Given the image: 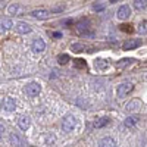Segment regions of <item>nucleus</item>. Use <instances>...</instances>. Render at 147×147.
<instances>
[{"instance_id": "14", "label": "nucleus", "mask_w": 147, "mask_h": 147, "mask_svg": "<svg viewBox=\"0 0 147 147\" xmlns=\"http://www.w3.org/2000/svg\"><path fill=\"white\" fill-rule=\"evenodd\" d=\"M99 147H116V141L110 137H105V138L100 140Z\"/></svg>"}, {"instance_id": "19", "label": "nucleus", "mask_w": 147, "mask_h": 147, "mask_svg": "<svg viewBox=\"0 0 147 147\" xmlns=\"http://www.w3.org/2000/svg\"><path fill=\"white\" fill-rule=\"evenodd\" d=\"M74 66L78 68V69H82V68L87 66V63H85L84 59H75V60H74Z\"/></svg>"}, {"instance_id": "8", "label": "nucleus", "mask_w": 147, "mask_h": 147, "mask_svg": "<svg viewBox=\"0 0 147 147\" xmlns=\"http://www.w3.org/2000/svg\"><path fill=\"white\" fill-rule=\"evenodd\" d=\"M129 15H131V9H129V6L124 5V6H121V7L118 9V18H119V19H128Z\"/></svg>"}, {"instance_id": "25", "label": "nucleus", "mask_w": 147, "mask_h": 147, "mask_svg": "<svg viewBox=\"0 0 147 147\" xmlns=\"http://www.w3.org/2000/svg\"><path fill=\"white\" fill-rule=\"evenodd\" d=\"M16 12H18V5H10V6H9V13H10V15L16 13Z\"/></svg>"}, {"instance_id": "22", "label": "nucleus", "mask_w": 147, "mask_h": 147, "mask_svg": "<svg viewBox=\"0 0 147 147\" xmlns=\"http://www.w3.org/2000/svg\"><path fill=\"white\" fill-rule=\"evenodd\" d=\"M134 6H136L137 9H140V10L146 9V0H136V2H134Z\"/></svg>"}, {"instance_id": "27", "label": "nucleus", "mask_w": 147, "mask_h": 147, "mask_svg": "<svg viewBox=\"0 0 147 147\" xmlns=\"http://www.w3.org/2000/svg\"><path fill=\"white\" fill-rule=\"evenodd\" d=\"M49 34H50V37H53V38H62V32H59V31H55V32L49 31Z\"/></svg>"}, {"instance_id": "20", "label": "nucleus", "mask_w": 147, "mask_h": 147, "mask_svg": "<svg viewBox=\"0 0 147 147\" xmlns=\"http://www.w3.org/2000/svg\"><path fill=\"white\" fill-rule=\"evenodd\" d=\"M84 46L82 44H80V43H75V44H72L71 46V50L72 52H75V53H80V52H84Z\"/></svg>"}, {"instance_id": "1", "label": "nucleus", "mask_w": 147, "mask_h": 147, "mask_svg": "<svg viewBox=\"0 0 147 147\" xmlns=\"http://www.w3.org/2000/svg\"><path fill=\"white\" fill-rule=\"evenodd\" d=\"M77 127V118L74 115H66L63 119H62V129L65 132H71L74 131V128Z\"/></svg>"}, {"instance_id": "3", "label": "nucleus", "mask_w": 147, "mask_h": 147, "mask_svg": "<svg viewBox=\"0 0 147 147\" xmlns=\"http://www.w3.org/2000/svg\"><path fill=\"white\" fill-rule=\"evenodd\" d=\"M25 91H27V94H28L30 97H35V96H38V94H40V91H41V85H40L38 82H30V84L27 85Z\"/></svg>"}, {"instance_id": "9", "label": "nucleus", "mask_w": 147, "mask_h": 147, "mask_svg": "<svg viewBox=\"0 0 147 147\" xmlns=\"http://www.w3.org/2000/svg\"><path fill=\"white\" fill-rule=\"evenodd\" d=\"M46 49V43L41 40V38H35L34 41H32V52H35V53H40V52H43Z\"/></svg>"}, {"instance_id": "28", "label": "nucleus", "mask_w": 147, "mask_h": 147, "mask_svg": "<svg viewBox=\"0 0 147 147\" xmlns=\"http://www.w3.org/2000/svg\"><path fill=\"white\" fill-rule=\"evenodd\" d=\"M3 132H5V128H3L2 125H0V140L3 138Z\"/></svg>"}, {"instance_id": "13", "label": "nucleus", "mask_w": 147, "mask_h": 147, "mask_svg": "<svg viewBox=\"0 0 147 147\" xmlns=\"http://www.w3.org/2000/svg\"><path fill=\"white\" fill-rule=\"evenodd\" d=\"M94 66H96V69L105 71V69L109 68V60H106V59H96L94 60Z\"/></svg>"}, {"instance_id": "2", "label": "nucleus", "mask_w": 147, "mask_h": 147, "mask_svg": "<svg viewBox=\"0 0 147 147\" xmlns=\"http://www.w3.org/2000/svg\"><path fill=\"white\" fill-rule=\"evenodd\" d=\"M132 90H134V85L131 82H124V84H121L119 87H118L116 93H118V97H121V99H122V97L128 96Z\"/></svg>"}, {"instance_id": "29", "label": "nucleus", "mask_w": 147, "mask_h": 147, "mask_svg": "<svg viewBox=\"0 0 147 147\" xmlns=\"http://www.w3.org/2000/svg\"><path fill=\"white\" fill-rule=\"evenodd\" d=\"M62 24H65V25H69V24H72V19H65V21H62Z\"/></svg>"}, {"instance_id": "17", "label": "nucleus", "mask_w": 147, "mask_h": 147, "mask_svg": "<svg viewBox=\"0 0 147 147\" xmlns=\"http://www.w3.org/2000/svg\"><path fill=\"white\" fill-rule=\"evenodd\" d=\"M0 27H2V30H3V31L10 30L12 27H13V22H12L10 19H7V18H6V19H3L2 22H0Z\"/></svg>"}, {"instance_id": "16", "label": "nucleus", "mask_w": 147, "mask_h": 147, "mask_svg": "<svg viewBox=\"0 0 147 147\" xmlns=\"http://www.w3.org/2000/svg\"><path fill=\"white\" fill-rule=\"evenodd\" d=\"M137 121H138L137 116H128V118L124 121V125L128 127V128H131V127H134V125L137 124Z\"/></svg>"}, {"instance_id": "24", "label": "nucleus", "mask_w": 147, "mask_h": 147, "mask_svg": "<svg viewBox=\"0 0 147 147\" xmlns=\"http://www.w3.org/2000/svg\"><path fill=\"white\" fill-rule=\"evenodd\" d=\"M146 25H147V22H146V21H143V22L140 24V28H138V31H140L141 34H146V31H147Z\"/></svg>"}, {"instance_id": "12", "label": "nucleus", "mask_w": 147, "mask_h": 147, "mask_svg": "<svg viewBox=\"0 0 147 147\" xmlns=\"http://www.w3.org/2000/svg\"><path fill=\"white\" fill-rule=\"evenodd\" d=\"M140 109H143V103L140 100H132V102H129L127 105L128 112H134V110H140Z\"/></svg>"}, {"instance_id": "4", "label": "nucleus", "mask_w": 147, "mask_h": 147, "mask_svg": "<svg viewBox=\"0 0 147 147\" xmlns=\"http://www.w3.org/2000/svg\"><path fill=\"white\" fill-rule=\"evenodd\" d=\"M141 46V40L140 38H132V40H128L124 43V46H122V49L124 50H134V49H137Z\"/></svg>"}, {"instance_id": "10", "label": "nucleus", "mask_w": 147, "mask_h": 147, "mask_svg": "<svg viewBox=\"0 0 147 147\" xmlns=\"http://www.w3.org/2000/svg\"><path fill=\"white\" fill-rule=\"evenodd\" d=\"M31 15H32L34 18H37V19H47L49 15H50V12L46 10V9H37V10L32 12Z\"/></svg>"}, {"instance_id": "11", "label": "nucleus", "mask_w": 147, "mask_h": 147, "mask_svg": "<svg viewBox=\"0 0 147 147\" xmlns=\"http://www.w3.org/2000/svg\"><path fill=\"white\" fill-rule=\"evenodd\" d=\"M15 28H16V31L19 32V34H28L30 31H31V27L28 25L27 22H18L16 25H15Z\"/></svg>"}, {"instance_id": "15", "label": "nucleus", "mask_w": 147, "mask_h": 147, "mask_svg": "<svg viewBox=\"0 0 147 147\" xmlns=\"http://www.w3.org/2000/svg\"><path fill=\"white\" fill-rule=\"evenodd\" d=\"M110 122V119L107 118V116H103V118H100V119H97L96 122H94V127L96 128H103V127H106L107 124Z\"/></svg>"}, {"instance_id": "18", "label": "nucleus", "mask_w": 147, "mask_h": 147, "mask_svg": "<svg viewBox=\"0 0 147 147\" xmlns=\"http://www.w3.org/2000/svg\"><path fill=\"white\" fill-rule=\"evenodd\" d=\"M132 62H136L134 59H122V60H119V63L116 65L118 68H125V66H128V65H131Z\"/></svg>"}, {"instance_id": "5", "label": "nucleus", "mask_w": 147, "mask_h": 147, "mask_svg": "<svg viewBox=\"0 0 147 147\" xmlns=\"http://www.w3.org/2000/svg\"><path fill=\"white\" fill-rule=\"evenodd\" d=\"M30 124H31V119L27 116V115H21L18 118V127L22 129V131H27L30 128Z\"/></svg>"}, {"instance_id": "6", "label": "nucleus", "mask_w": 147, "mask_h": 147, "mask_svg": "<svg viewBox=\"0 0 147 147\" xmlns=\"http://www.w3.org/2000/svg\"><path fill=\"white\" fill-rule=\"evenodd\" d=\"M2 107L5 110H7V112H13V110L16 109V103L12 97H6V99L3 100V103H2Z\"/></svg>"}, {"instance_id": "7", "label": "nucleus", "mask_w": 147, "mask_h": 147, "mask_svg": "<svg viewBox=\"0 0 147 147\" xmlns=\"http://www.w3.org/2000/svg\"><path fill=\"white\" fill-rule=\"evenodd\" d=\"M88 25H90V22L87 19H81L75 25V31L78 34H85V32H87V30H88Z\"/></svg>"}, {"instance_id": "23", "label": "nucleus", "mask_w": 147, "mask_h": 147, "mask_svg": "<svg viewBox=\"0 0 147 147\" xmlns=\"http://www.w3.org/2000/svg\"><path fill=\"white\" fill-rule=\"evenodd\" d=\"M121 31H125V32H132V27L128 25V24H124V25H121Z\"/></svg>"}, {"instance_id": "26", "label": "nucleus", "mask_w": 147, "mask_h": 147, "mask_svg": "<svg viewBox=\"0 0 147 147\" xmlns=\"http://www.w3.org/2000/svg\"><path fill=\"white\" fill-rule=\"evenodd\" d=\"M93 9L97 10V12H100V10L105 9V5H102V3H94V5H93Z\"/></svg>"}, {"instance_id": "21", "label": "nucleus", "mask_w": 147, "mask_h": 147, "mask_svg": "<svg viewBox=\"0 0 147 147\" xmlns=\"http://www.w3.org/2000/svg\"><path fill=\"white\" fill-rule=\"evenodd\" d=\"M57 62H59L60 65H66V63L69 62V56H68V55H59V56H57Z\"/></svg>"}]
</instances>
